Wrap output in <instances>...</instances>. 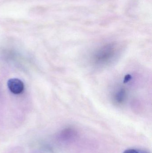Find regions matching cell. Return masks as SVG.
Returning a JSON list of instances; mask_svg holds the SVG:
<instances>
[{"instance_id":"2","label":"cell","mask_w":152,"mask_h":153,"mask_svg":"<svg viewBox=\"0 0 152 153\" xmlns=\"http://www.w3.org/2000/svg\"><path fill=\"white\" fill-rule=\"evenodd\" d=\"M8 88L11 92L15 94L21 93L24 91L23 82L18 78H11L7 82Z\"/></svg>"},{"instance_id":"4","label":"cell","mask_w":152,"mask_h":153,"mask_svg":"<svg viewBox=\"0 0 152 153\" xmlns=\"http://www.w3.org/2000/svg\"><path fill=\"white\" fill-rule=\"evenodd\" d=\"M123 153H149L144 150H139L136 149H129L126 150Z\"/></svg>"},{"instance_id":"3","label":"cell","mask_w":152,"mask_h":153,"mask_svg":"<svg viewBox=\"0 0 152 153\" xmlns=\"http://www.w3.org/2000/svg\"><path fill=\"white\" fill-rule=\"evenodd\" d=\"M127 92L126 89L121 88L115 92L113 95V101L117 105L123 104L126 100Z\"/></svg>"},{"instance_id":"1","label":"cell","mask_w":152,"mask_h":153,"mask_svg":"<svg viewBox=\"0 0 152 153\" xmlns=\"http://www.w3.org/2000/svg\"><path fill=\"white\" fill-rule=\"evenodd\" d=\"M119 52L117 44L109 43L100 46L93 53L92 62L97 65H106L111 62L116 58Z\"/></svg>"}]
</instances>
